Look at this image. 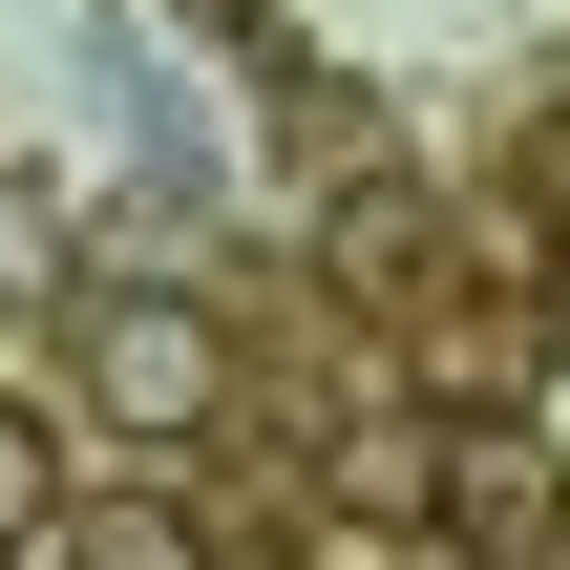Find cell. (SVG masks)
Instances as JSON below:
<instances>
[{"label": "cell", "instance_id": "obj_2", "mask_svg": "<svg viewBox=\"0 0 570 570\" xmlns=\"http://www.w3.org/2000/svg\"><path fill=\"white\" fill-rule=\"evenodd\" d=\"M63 570H190V508H85V550Z\"/></svg>", "mask_w": 570, "mask_h": 570}, {"label": "cell", "instance_id": "obj_1", "mask_svg": "<svg viewBox=\"0 0 570 570\" xmlns=\"http://www.w3.org/2000/svg\"><path fill=\"white\" fill-rule=\"evenodd\" d=\"M85 381H106L127 423H212V317H190V296H106V317H85Z\"/></svg>", "mask_w": 570, "mask_h": 570}, {"label": "cell", "instance_id": "obj_3", "mask_svg": "<svg viewBox=\"0 0 570 570\" xmlns=\"http://www.w3.org/2000/svg\"><path fill=\"white\" fill-rule=\"evenodd\" d=\"M0 529H42V402H0Z\"/></svg>", "mask_w": 570, "mask_h": 570}]
</instances>
